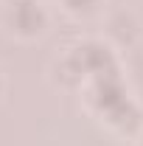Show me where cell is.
Instances as JSON below:
<instances>
[{
  "label": "cell",
  "instance_id": "7a4b0ae2",
  "mask_svg": "<svg viewBox=\"0 0 143 146\" xmlns=\"http://www.w3.org/2000/svg\"><path fill=\"white\" fill-rule=\"evenodd\" d=\"M70 9H76V11H87V9H93L95 6V0H65Z\"/></svg>",
  "mask_w": 143,
  "mask_h": 146
},
{
  "label": "cell",
  "instance_id": "6da1fadb",
  "mask_svg": "<svg viewBox=\"0 0 143 146\" xmlns=\"http://www.w3.org/2000/svg\"><path fill=\"white\" fill-rule=\"evenodd\" d=\"M11 23H14V28L23 31V34H34V31H42L45 14H42V9L36 6L34 0H14Z\"/></svg>",
  "mask_w": 143,
  "mask_h": 146
}]
</instances>
